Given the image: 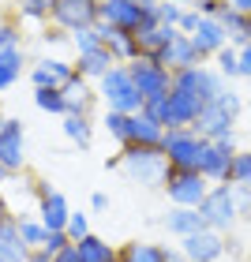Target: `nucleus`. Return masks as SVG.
Segmentation results:
<instances>
[{
    "mask_svg": "<svg viewBox=\"0 0 251 262\" xmlns=\"http://www.w3.org/2000/svg\"><path fill=\"white\" fill-rule=\"evenodd\" d=\"M120 169L131 184H142V187H165V176H169V158L161 154V146H131L120 150Z\"/></svg>",
    "mask_w": 251,
    "mask_h": 262,
    "instance_id": "nucleus-1",
    "label": "nucleus"
},
{
    "mask_svg": "<svg viewBox=\"0 0 251 262\" xmlns=\"http://www.w3.org/2000/svg\"><path fill=\"white\" fill-rule=\"evenodd\" d=\"M101 98H105V105H109L113 113H124V116H135V113H142V94L135 90V82H131V71H128V64H116L109 75L101 79Z\"/></svg>",
    "mask_w": 251,
    "mask_h": 262,
    "instance_id": "nucleus-2",
    "label": "nucleus"
},
{
    "mask_svg": "<svg viewBox=\"0 0 251 262\" xmlns=\"http://www.w3.org/2000/svg\"><path fill=\"white\" fill-rule=\"evenodd\" d=\"M206 139H199L191 127H173L161 139V154L169 158V169H184V172H199V158Z\"/></svg>",
    "mask_w": 251,
    "mask_h": 262,
    "instance_id": "nucleus-3",
    "label": "nucleus"
},
{
    "mask_svg": "<svg viewBox=\"0 0 251 262\" xmlns=\"http://www.w3.org/2000/svg\"><path fill=\"white\" fill-rule=\"evenodd\" d=\"M173 90L191 94L199 105H210V101H218V94H225V79H221V71H210L206 64H195V68L173 71Z\"/></svg>",
    "mask_w": 251,
    "mask_h": 262,
    "instance_id": "nucleus-4",
    "label": "nucleus"
},
{
    "mask_svg": "<svg viewBox=\"0 0 251 262\" xmlns=\"http://www.w3.org/2000/svg\"><path fill=\"white\" fill-rule=\"evenodd\" d=\"M128 71H131V82H135V90L142 94V101L165 98V94L173 90V71L161 68L154 56H135V60L128 64Z\"/></svg>",
    "mask_w": 251,
    "mask_h": 262,
    "instance_id": "nucleus-5",
    "label": "nucleus"
},
{
    "mask_svg": "<svg viewBox=\"0 0 251 262\" xmlns=\"http://www.w3.org/2000/svg\"><path fill=\"white\" fill-rule=\"evenodd\" d=\"M199 213H202V221H206V229L229 232L233 221L240 217V213H236V199H233V184H214L206 191V199L199 202Z\"/></svg>",
    "mask_w": 251,
    "mask_h": 262,
    "instance_id": "nucleus-6",
    "label": "nucleus"
},
{
    "mask_svg": "<svg viewBox=\"0 0 251 262\" xmlns=\"http://www.w3.org/2000/svg\"><path fill=\"white\" fill-rule=\"evenodd\" d=\"M210 184L202 172H184V169H169L165 176V195H169L173 206H187V210H199V202L206 199Z\"/></svg>",
    "mask_w": 251,
    "mask_h": 262,
    "instance_id": "nucleus-7",
    "label": "nucleus"
},
{
    "mask_svg": "<svg viewBox=\"0 0 251 262\" xmlns=\"http://www.w3.org/2000/svg\"><path fill=\"white\" fill-rule=\"evenodd\" d=\"M0 165L8 172H19L27 165V135L15 116H0Z\"/></svg>",
    "mask_w": 251,
    "mask_h": 262,
    "instance_id": "nucleus-8",
    "label": "nucleus"
},
{
    "mask_svg": "<svg viewBox=\"0 0 251 262\" xmlns=\"http://www.w3.org/2000/svg\"><path fill=\"white\" fill-rule=\"evenodd\" d=\"M53 23L68 34L98 27V0H56L53 8Z\"/></svg>",
    "mask_w": 251,
    "mask_h": 262,
    "instance_id": "nucleus-9",
    "label": "nucleus"
},
{
    "mask_svg": "<svg viewBox=\"0 0 251 262\" xmlns=\"http://www.w3.org/2000/svg\"><path fill=\"white\" fill-rule=\"evenodd\" d=\"M225 247H229L225 232H214V229H199L180 240V251L187 262H218L225 255Z\"/></svg>",
    "mask_w": 251,
    "mask_h": 262,
    "instance_id": "nucleus-10",
    "label": "nucleus"
},
{
    "mask_svg": "<svg viewBox=\"0 0 251 262\" xmlns=\"http://www.w3.org/2000/svg\"><path fill=\"white\" fill-rule=\"evenodd\" d=\"M233 158H236V146H233V139H221V142H206V146H202V158H199V172L206 176V180L229 184V169H233Z\"/></svg>",
    "mask_w": 251,
    "mask_h": 262,
    "instance_id": "nucleus-11",
    "label": "nucleus"
},
{
    "mask_svg": "<svg viewBox=\"0 0 251 262\" xmlns=\"http://www.w3.org/2000/svg\"><path fill=\"white\" fill-rule=\"evenodd\" d=\"M233 124H236V116H229L218 101H210L199 109V120L191 124V131L206 142H221V139H233Z\"/></svg>",
    "mask_w": 251,
    "mask_h": 262,
    "instance_id": "nucleus-12",
    "label": "nucleus"
},
{
    "mask_svg": "<svg viewBox=\"0 0 251 262\" xmlns=\"http://www.w3.org/2000/svg\"><path fill=\"white\" fill-rule=\"evenodd\" d=\"M98 23L135 34L142 27V8L135 0H98Z\"/></svg>",
    "mask_w": 251,
    "mask_h": 262,
    "instance_id": "nucleus-13",
    "label": "nucleus"
},
{
    "mask_svg": "<svg viewBox=\"0 0 251 262\" xmlns=\"http://www.w3.org/2000/svg\"><path fill=\"white\" fill-rule=\"evenodd\" d=\"M75 75H79L75 64H64V60H56V56H49V60L34 64L30 82H34V90H64Z\"/></svg>",
    "mask_w": 251,
    "mask_h": 262,
    "instance_id": "nucleus-14",
    "label": "nucleus"
},
{
    "mask_svg": "<svg viewBox=\"0 0 251 262\" xmlns=\"http://www.w3.org/2000/svg\"><path fill=\"white\" fill-rule=\"evenodd\" d=\"M199 109H202V105L191 98V94L169 90V98H165V131H173V127H191V124L199 120Z\"/></svg>",
    "mask_w": 251,
    "mask_h": 262,
    "instance_id": "nucleus-15",
    "label": "nucleus"
},
{
    "mask_svg": "<svg viewBox=\"0 0 251 262\" xmlns=\"http://www.w3.org/2000/svg\"><path fill=\"white\" fill-rule=\"evenodd\" d=\"M161 68H169V71H184V68H195V64H202V56L195 53V45H191V38L187 34H176V38L165 45V49L154 56Z\"/></svg>",
    "mask_w": 251,
    "mask_h": 262,
    "instance_id": "nucleus-16",
    "label": "nucleus"
},
{
    "mask_svg": "<svg viewBox=\"0 0 251 262\" xmlns=\"http://www.w3.org/2000/svg\"><path fill=\"white\" fill-rule=\"evenodd\" d=\"M191 45H195V53L206 60V56H218L225 45H229V34L218 19H199V30L191 34Z\"/></svg>",
    "mask_w": 251,
    "mask_h": 262,
    "instance_id": "nucleus-17",
    "label": "nucleus"
},
{
    "mask_svg": "<svg viewBox=\"0 0 251 262\" xmlns=\"http://www.w3.org/2000/svg\"><path fill=\"white\" fill-rule=\"evenodd\" d=\"M68 217H71L68 199H64L60 191H53V187H49V191L38 199V221H41L49 232H64V229H68Z\"/></svg>",
    "mask_w": 251,
    "mask_h": 262,
    "instance_id": "nucleus-18",
    "label": "nucleus"
},
{
    "mask_svg": "<svg viewBox=\"0 0 251 262\" xmlns=\"http://www.w3.org/2000/svg\"><path fill=\"white\" fill-rule=\"evenodd\" d=\"M98 34H101V45L113 53L116 64H131L139 56V45H135V34L128 30H116V27H105V23H98Z\"/></svg>",
    "mask_w": 251,
    "mask_h": 262,
    "instance_id": "nucleus-19",
    "label": "nucleus"
},
{
    "mask_svg": "<svg viewBox=\"0 0 251 262\" xmlns=\"http://www.w3.org/2000/svg\"><path fill=\"white\" fill-rule=\"evenodd\" d=\"M176 34H180V30H176V27H165V23H161V27H139V30H135L139 56H158L165 45L176 38Z\"/></svg>",
    "mask_w": 251,
    "mask_h": 262,
    "instance_id": "nucleus-20",
    "label": "nucleus"
},
{
    "mask_svg": "<svg viewBox=\"0 0 251 262\" xmlns=\"http://www.w3.org/2000/svg\"><path fill=\"white\" fill-rule=\"evenodd\" d=\"M64 101H68V116H90L98 94L87 86V79H82V75H75V79L64 86Z\"/></svg>",
    "mask_w": 251,
    "mask_h": 262,
    "instance_id": "nucleus-21",
    "label": "nucleus"
},
{
    "mask_svg": "<svg viewBox=\"0 0 251 262\" xmlns=\"http://www.w3.org/2000/svg\"><path fill=\"white\" fill-rule=\"evenodd\" d=\"M161 225L169 229L173 236H191V232H199V229H206V221H202V213L199 210H187V206H173L169 213L161 217Z\"/></svg>",
    "mask_w": 251,
    "mask_h": 262,
    "instance_id": "nucleus-22",
    "label": "nucleus"
},
{
    "mask_svg": "<svg viewBox=\"0 0 251 262\" xmlns=\"http://www.w3.org/2000/svg\"><path fill=\"white\" fill-rule=\"evenodd\" d=\"M116 68V60H113V53L109 49H94V53H82L79 56V60H75V71H79V75L82 79H105V75H109V71Z\"/></svg>",
    "mask_w": 251,
    "mask_h": 262,
    "instance_id": "nucleus-23",
    "label": "nucleus"
},
{
    "mask_svg": "<svg viewBox=\"0 0 251 262\" xmlns=\"http://www.w3.org/2000/svg\"><path fill=\"white\" fill-rule=\"evenodd\" d=\"M161 139H165V127L154 116H147V113L131 116V142H139V146H161Z\"/></svg>",
    "mask_w": 251,
    "mask_h": 262,
    "instance_id": "nucleus-24",
    "label": "nucleus"
},
{
    "mask_svg": "<svg viewBox=\"0 0 251 262\" xmlns=\"http://www.w3.org/2000/svg\"><path fill=\"white\" fill-rule=\"evenodd\" d=\"M79 258L82 262H120V251L109 244V240H101V236H87V240H79Z\"/></svg>",
    "mask_w": 251,
    "mask_h": 262,
    "instance_id": "nucleus-25",
    "label": "nucleus"
},
{
    "mask_svg": "<svg viewBox=\"0 0 251 262\" xmlns=\"http://www.w3.org/2000/svg\"><path fill=\"white\" fill-rule=\"evenodd\" d=\"M120 262H165V247L161 244H139L131 240L120 247Z\"/></svg>",
    "mask_w": 251,
    "mask_h": 262,
    "instance_id": "nucleus-26",
    "label": "nucleus"
},
{
    "mask_svg": "<svg viewBox=\"0 0 251 262\" xmlns=\"http://www.w3.org/2000/svg\"><path fill=\"white\" fill-rule=\"evenodd\" d=\"M218 23L225 27V34H229V45H233V41H236V45H247V23H251V15H240V11L225 8L221 15H218Z\"/></svg>",
    "mask_w": 251,
    "mask_h": 262,
    "instance_id": "nucleus-27",
    "label": "nucleus"
},
{
    "mask_svg": "<svg viewBox=\"0 0 251 262\" xmlns=\"http://www.w3.org/2000/svg\"><path fill=\"white\" fill-rule=\"evenodd\" d=\"M64 135L75 142L79 150H87V146H90V139H94V124H90V116H64Z\"/></svg>",
    "mask_w": 251,
    "mask_h": 262,
    "instance_id": "nucleus-28",
    "label": "nucleus"
},
{
    "mask_svg": "<svg viewBox=\"0 0 251 262\" xmlns=\"http://www.w3.org/2000/svg\"><path fill=\"white\" fill-rule=\"evenodd\" d=\"M19 236H23V244L34 251V247H45V236H49V229H45L41 221L27 217V213H19Z\"/></svg>",
    "mask_w": 251,
    "mask_h": 262,
    "instance_id": "nucleus-29",
    "label": "nucleus"
},
{
    "mask_svg": "<svg viewBox=\"0 0 251 262\" xmlns=\"http://www.w3.org/2000/svg\"><path fill=\"white\" fill-rule=\"evenodd\" d=\"M105 131L120 142V146H131V116H124V113H105Z\"/></svg>",
    "mask_w": 251,
    "mask_h": 262,
    "instance_id": "nucleus-30",
    "label": "nucleus"
},
{
    "mask_svg": "<svg viewBox=\"0 0 251 262\" xmlns=\"http://www.w3.org/2000/svg\"><path fill=\"white\" fill-rule=\"evenodd\" d=\"M34 105L41 113H56V116H68V101H64V90H34Z\"/></svg>",
    "mask_w": 251,
    "mask_h": 262,
    "instance_id": "nucleus-31",
    "label": "nucleus"
},
{
    "mask_svg": "<svg viewBox=\"0 0 251 262\" xmlns=\"http://www.w3.org/2000/svg\"><path fill=\"white\" fill-rule=\"evenodd\" d=\"M229 184L233 187H251V150H236L233 169H229Z\"/></svg>",
    "mask_w": 251,
    "mask_h": 262,
    "instance_id": "nucleus-32",
    "label": "nucleus"
},
{
    "mask_svg": "<svg viewBox=\"0 0 251 262\" xmlns=\"http://www.w3.org/2000/svg\"><path fill=\"white\" fill-rule=\"evenodd\" d=\"M53 8H56V0H19V15L34 19V23L53 19Z\"/></svg>",
    "mask_w": 251,
    "mask_h": 262,
    "instance_id": "nucleus-33",
    "label": "nucleus"
},
{
    "mask_svg": "<svg viewBox=\"0 0 251 262\" xmlns=\"http://www.w3.org/2000/svg\"><path fill=\"white\" fill-rule=\"evenodd\" d=\"M218 60V71H221V79H240V53L233 49V45H225V49L214 56Z\"/></svg>",
    "mask_w": 251,
    "mask_h": 262,
    "instance_id": "nucleus-34",
    "label": "nucleus"
},
{
    "mask_svg": "<svg viewBox=\"0 0 251 262\" xmlns=\"http://www.w3.org/2000/svg\"><path fill=\"white\" fill-rule=\"evenodd\" d=\"M71 45L79 49V56H82V53H94V49H105V45H101V34H98V27L75 30V34H71Z\"/></svg>",
    "mask_w": 251,
    "mask_h": 262,
    "instance_id": "nucleus-35",
    "label": "nucleus"
},
{
    "mask_svg": "<svg viewBox=\"0 0 251 262\" xmlns=\"http://www.w3.org/2000/svg\"><path fill=\"white\" fill-rule=\"evenodd\" d=\"M68 240L71 244H79V240H87V236H90V221H87V213H71V217H68Z\"/></svg>",
    "mask_w": 251,
    "mask_h": 262,
    "instance_id": "nucleus-36",
    "label": "nucleus"
},
{
    "mask_svg": "<svg viewBox=\"0 0 251 262\" xmlns=\"http://www.w3.org/2000/svg\"><path fill=\"white\" fill-rule=\"evenodd\" d=\"M23 64H27L23 45H19V49H0V68H8V71H15V75H23Z\"/></svg>",
    "mask_w": 251,
    "mask_h": 262,
    "instance_id": "nucleus-37",
    "label": "nucleus"
},
{
    "mask_svg": "<svg viewBox=\"0 0 251 262\" xmlns=\"http://www.w3.org/2000/svg\"><path fill=\"white\" fill-rule=\"evenodd\" d=\"M158 15H161V23H165V27H180V15H184V8H180V4H173V0H161Z\"/></svg>",
    "mask_w": 251,
    "mask_h": 262,
    "instance_id": "nucleus-38",
    "label": "nucleus"
},
{
    "mask_svg": "<svg viewBox=\"0 0 251 262\" xmlns=\"http://www.w3.org/2000/svg\"><path fill=\"white\" fill-rule=\"evenodd\" d=\"M225 8H229V0H195V11L202 19H218Z\"/></svg>",
    "mask_w": 251,
    "mask_h": 262,
    "instance_id": "nucleus-39",
    "label": "nucleus"
},
{
    "mask_svg": "<svg viewBox=\"0 0 251 262\" xmlns=\"http://www.w3.org/2000/svg\"><path fill=\"white\" fill-rule=\"evenodd\" d=\"M233 199H236V213L251 221V187H233Z\"/></svg>",
    "mask_w": 251,
    "mask_h": 262,
    "instance_id": "nucleus-40",
    "label": "nucleus"
},
{
    "mask_svg": "<svg viewBox=\"0 0 251 262\" xmlns=\"http://www.w3.org/2000/svg\"><path fill=\"white\" fill-rule=\"evenodd\" d=\"M218 105H221V109H225V113H229V116H240V109H244V101H240V94H233L229 86H225V94H218Z\"/></svg>",
    "mask_w": 251,
    "mask_h": 262,
    "instance_id": "nucleus-41",
    "label": "nucleus"
},
{
    "mask_svg": "<svg viewBox=\"0 0 251 262\" xmlns=\"http://www.w3.org/2000/svg\"><path fill=\"white\" fill-rule=\"evenodd\" d=\"M64 247H71V240H68V232H49V236H45V251H49L53 258L60 255Z\"/></svg>",
    "mask_w": 251,
    "mask_h": 262,
    "instance_id": "nucleus-42",
    "label": "nucleus"
},
{
    "mask_svg": "<svg viewBox=\"0 0 251 262\" xmlns=\"http://www.w3.org/2000/svg\"><path fill=\"white\" fill-rule=\"evenodd\" d=\"M0 49H19V27L0 23Z\"/></svg>",
    "mask_w": 251,
    "mask_h": 262,
    "instance_id": "nucleus-43",
    "label": "nucleus"
},
{
    "mask_svg": "<svg viewBox=\"0 0 251 262\" xmlns=\"http://www.w3.org/2000/svg\"><path fill=\"white\" fill-rule=\"evenodd\" d=\"M199 11L195 8H184V15H180V27H176V30H180V34H187V38H191V34H195L199 30Z\"/></svg>",
    "mask_w": 251,
    "mask_h": 262,
    "instance_id": "nucleus-44",
    "label": "nucleus"
},
{
    "mask_svg": "<svg viewBox=\"0 0 251 262\" xmlns=\"http://www.w3.org/2000/svg\"><path fill=\"white\" fill-rule=\"evenodd\" d=\"M236 53H240V75H244V79H251V41H247V45H240Z\"/></svg>",
    "mask_w": 251,
    "mask_h": 262,
    "instance_id": "nucleus-45",
    "label": "nucleus"
},
{
    "mask_svg": "<svg viewBox=\"0 0 251 262\" xmlns=\"http://www.w3.org/2000/svg\"><path fill=\"white\" fill-rule=\"evenodd\" d=\"M53 262H82V258H79V247H75V244H71V247H64V251L56 255Z\"/></svg>",
    "mask_w": 251,
    "mask_h": 262,
    "instance_id": "nucleus-46",
    "label": "nucleus"
},
{
    "mask_svg": "<svg viewBox=\"0 0 251 262\" xmlns=\"http://www.w3.org/2000/svg\"><path fill=\"white\" fill-rule=\"evenodd\" d=\"M11 82H19V75H15V71H8V68H0V94H4Z\"/></svg>",
    "mask_w": 251,
    "mask_h": 262,
    "instance_id": "nucleus-47",
    "label": "nucleus"
},
{
    "mask_svg": "<svg viewBox=\"0 0 251 262\" xmlns=\"http://www.w3.org/2000/svg\"><path fill=\"white\" fill-rule=\"evenodd\" d=\"M27 262H53V255L49 251H45V247H34V251H30V258Z\"/></svg>",
    "mask_w": 251,
    "mask_h": 262,
    "instance_id": "nucleus-48",
    "label": "nucleus"
},
{
    "mask_svg": "<svg viewBox=\"0 0 251 262\" xmlns=\"http://www.w3.org/2000/svg\"><path fill=\"white\" fill-rule=\"evenodd\" d=\"M165 262H187L180 247H165Z\"/></svg>",
    "mask_w": 251,
    "mask_h": 262,
    "instance_id": "nucleus-49",
    "label": "nucleus"
},
{
    "mask_svg": "<svg viewBox=\"0 0 251 262\" xmlns=\"http://www.w3.org/2000/svg\"><path fill=\"white\" fill-rule=\"evenodd\" d=\"M233 11H240V15H251V0H229Z\"/></svg>",
    "mask_w": 251,
    "mask_h": 262,
    "instance_id": "nucleus-50",
    "label": "nucleus"
},
{
    "mask_svg": "<svg viewBox=\"0 0 251 262\" xmlns=\"http://www.w3.org/2000/svg\"><path fill=\"white\" fill-rule=\"evenodd\" d=\"M90 206H94V210H109V195H101V191H98V195L90 199Z\"/></svg>",
    "mask_w": 251,
    "mask_h": 262,
    "instance_id": "nucleus-51",
    "label": "nucleus"
},
{
    "mask_svg": "<svg viewBox=\"0 0 251 262\" xmlns=\"http://www.w3.org/2000/svg\"><path fill=\"white\" fill-rule=\"evenodd\" d=\"M41 38H45V41H60V38H64V30H60V27H53V30H45Z\"/></svg>",
    "mask_w": 251,
    "mask_h": 262,
    "instance_id": "nucleus-52",
    "label": "nucleus"
},
{
    "mask_svg": "<svg viewBox=\"0 0 251 262\" xmlns=\"http://www.w3.org/2000/svg\"><path fill=\"white\" fill-rule=\"evenodd\" d=\"M161 0H139V8H158Z\"/></svg>",
    "mask_w": 251,
    "mask_h": 262,
    "instance_id": "nucleus-53",
    "label": "nucleus"
},
{
    "mask_svg": "<svg viewBox=\"0 0 251 262\" xmlns=\"http://www.w3.org/2000/svg\"><path fill=\"white\" fill-rule=\"evenodd\" d=\"M8 176H11V172L4 169V165H0V187H4V184H8Z\"/></svg>",
    "mask_w": 251,
    "mask_h": 262,
    "instance_id": "nucleus-54",
    "label": "nucleus"
},
{
    "mask_svg": "<svg viewBox=\"0 0 251 262\" xmlns=\"http://www.w3.org/2000/svg\"><path fill=\"white\" fill-rule=\"evenodd\" d=\"M173 4H180V8H184V4H195V0H173Z\"/></svg>",
    "mask_w": 251,
    "mask_h": 262,
    "instance_id": "nucleus-55",
    "label": "nucleus"
},
{
    "mask_svg": "<svg viewBox=\"0 0 251 262\" xmlns=\"http://www.w3.org/2000/svg\"><path fill=\"white\" fill-rule=\"evenodd\" d=\"M247 41H251V23H247Z\"/></svg>",
    "mask_w": 251,
    "mask_h": 262,
    "instance_id": "nucleus-56",
    "label": "nucleus"
},
{
    "mask_svg": "<svg viewBox=\"0 0 251 262\" xmlns=\"http://www.w3.org/2000/svg\"><path fill=\"white\" fill-rule=\"evenodd\" d=\"M0 262H8V258H4V255H0Z\"/></svg>",
    "mask_w": 251,
    "mask_h": 262,
    "instance_id": "nucleus-57",
    "label": "nucleus"
},
{
    "mask_svg": "<svg viewBox=\"0 0 251 262\" xmlns=\"http://www.w3.org/2000/svg\"><path fill=\"white\" fill-rule=\"evenodd\" d=\"M247 109H251V101H247Z\"/></svg>",
    "mask_w": 251,
    "mask_h": 262,
    "instance_id": "nucleus-58",
    "label": "nucleus"
},
{
    "mask_svg": "<svg viewBox=\"0 0 251 262\" xmlns=\"http://www.w3.org/2000/svg\"><path fill=\"white\" fill-rule=\"evenodd\" d=\"M247 262H251V255H247Z\"/></svg>",
    "mask_w": 251,
    "mask_h": 262,
    "instance_id": "nucleus-59",
    "label": "nucleus"
},
{
    "mask_svg": "<svg viewBox=\"0 0 251 262\" xmlns=\"http://www.w3.org/2000/svg\"><path fill=\"white\" fill-rule=\"evenodd\" d=\"M135 4H139V0H135Z\"/></svg>",
    "mask_w": 251,
    "mask_h": 262,
    "instance_id": "nucleus-60",
    "label": "nucleus"
}]
</instances>
